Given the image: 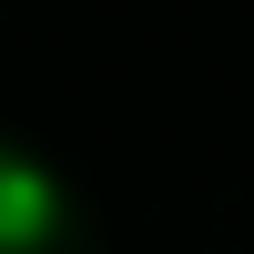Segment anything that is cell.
Wrapping results in <instances>:
<instances>
[{
	"instance_id": "cell-1",
	"label": "cell",
	"mask_w": 254,
	"mask_h": 254,
	"mask_svg": "<svg viewBox=\"0 0 254 254\" xmlns=\"http://www.w3.org/2000/svg\"><path fill=\"white\" fill-rule=\"evenodd\" d=\"M61 234V173L0 142V254H41Z\"/></svg>"
}]
</instances>
